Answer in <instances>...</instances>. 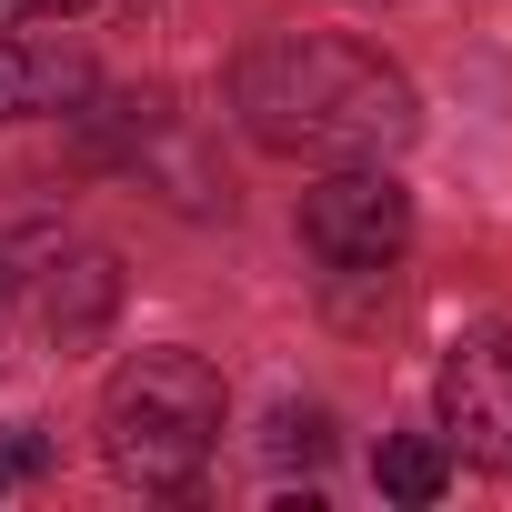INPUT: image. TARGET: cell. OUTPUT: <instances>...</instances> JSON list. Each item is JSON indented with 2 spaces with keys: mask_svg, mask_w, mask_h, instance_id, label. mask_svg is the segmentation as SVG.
I'll list each match as a JSON object with an SVG mask.
<instances>
[{
  "mask_svg": "<svg viewBox=\"0 0 512 512\" xmlns=\"http://www.w3.org/2000/svg\"><path fill=\"white\" fill-rule=\"evenodd\" d=\"M272 452H302V462H322V412H282V442Z\"/></svg>",
  "mask_w": 512,
  "mask_h": 512,
  "instance_id": "obj_8",
  "label": "cell"
},
{
  "mask_svg": "<svg viewBox=\"0 0 512 512\" xmlns=\"http://www.w3.org/2000/svg\"><path fill=\"white\" fill-rule=\"evenodd\" d=\"M372 482H382L392 502H412V512H422V502H442V482H452V452H442L432 432H392V442L372 452Z\"/></svg>",
  "mask_w": 512,
  "mask_h": 512,
  "instance_id": "obj_7",
  "label": "cell"
},
{
  "mask_svg": "<svg viewBox=\"0 0 512 512\" xmlns=\"http://www.w3.org/2000/svg\"><path fill=\"white\" fill-rule=\"evenodd\" d=\"M302 241L332 272H392L412 241V191L382 161H332V181L302 191Z\"/></svg>",
  "mask_w": 512,
  "mask_h": 512,
  "instance_id": "obj_3",
  "label": "cell"
},
{
  "mask_svg": "<svg viewBox=\"0 0 512 512\" xmlns=\"http://www.w3.org/2000/svg\"><path fill=\"white\" fill-rule=\"evenodd\" d=\"M111 292H121V282H111L101 251H81V262H51V272L31 282V322L71 352V342H91V332L111 322Z\"/></svg>",
  "mask_w": 512,
  "mask_h": 512,
  "instance_id": "obj_6",
  "label": "cell"
},
{
  "mask_svg": "<svg viewBox=\"0 0 512 512\" xmlns=\"http://www.w3.org/2000/svg\"><path fill=\"white\" fill-rule=\"evenodd\" d=\"M121 11H141V0H121Z\"/></svg>",
  "mask_w": 512,
  "mask_h": 512,
  "instance_id": "obj_10",
  "label": "cell"
},
{
  "mask_svg": "<svg viewBox=\"0 0 512 512\" xmlns=\"http://www.w3.org/2000/svg\"><path fill=\"white\" fill-rule=\"evenodd\" d=\"M61 11H81V0H0V31H31V21H61Z\"/></svg>",
  "mask_w": 512,
  "mask_h": 512,
  "instance_id": "obj_9",
  "label": "cell"
},
{
  "mask_svg": "<svg viewBox=\"0 0 512 512\" xmlns=\"http://www.w3.org/2000/svg\"><path fill=\"white\" fill-rule=\"evenodd\" d=\"M231 111L241 131L282 151V161H392L422 111H412V81L362 51V41H332V31H282V41H251L231 61Z\"/></svg>",
  "mask_w": 512,
  "mask_h": 512,
  "instance_id": "obj_1",
  "label": "cell"
},
{
  "mask_svg": "<svg viewBox=\"0 0 512 512\" xmlns=\"http://www.w3.org/2000/svg\"><path fill=\"white\" fill-rule=\"evenodd\" d=\"M91 91V61L71 41H31V31H0V121H41L71 111Z\"/></svg>",
  "mask_w": 512,
  "mask_h": 512,
  "instance_id": "obj_5",
  "label": "cell"
},
{
  "mask_svg": "<svg viewBox=\"0 0 512 512\" xmlns=\"http://www.w3.org/2000/svg\"><path fill=\"white\" fill-rule=\"evenodd\" d=\"M442 452L472 472H512V322H472L442 352Z\"/></svg>",
  "mask_w": 512,
  "mask_h": 512,
  "instance_id": "obj_4",
  "label": "cell"
},
{
  "mask_svg": "<svg viewBox=\"0 0 512 512\" xmlns=\"http://www.w3.org/2000/svg\"><path fill=\"white\" fill-rule=\"evenodd\" d=\"M221 442V372L201 352H131L101 392V462L131 492H181Z\"/></svg>",
  "mask_w": 512,
  "mask_h": 512,
  "instance_id": "obj_2",
  "label": "cell"
}]
</instances>
